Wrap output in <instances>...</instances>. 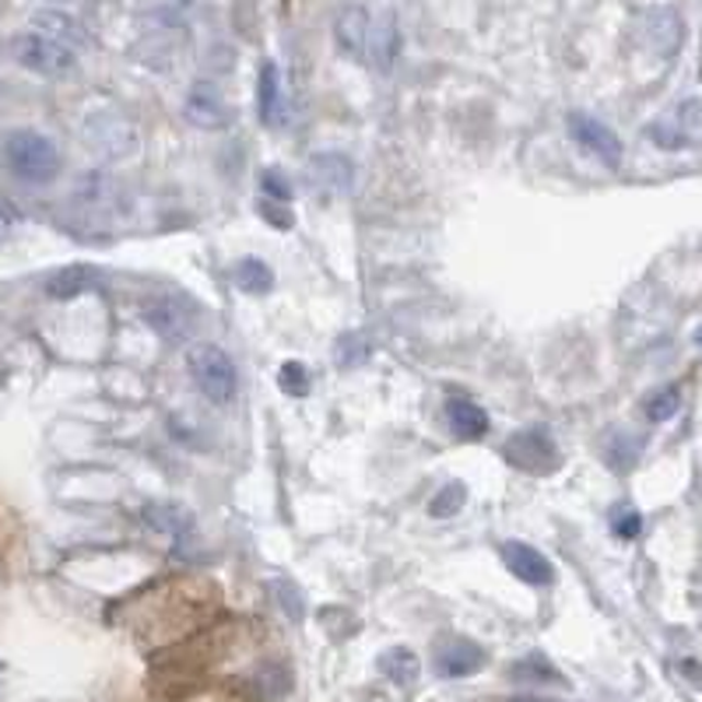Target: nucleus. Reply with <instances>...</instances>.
I'll list each match as a JSON object with an SVG mask.
<instances>
[{
  "label": "nucleus",
  "instance_id": "f257e3e1",
  "mask_svg": "<svg viewBox=\"0 0 702 702\" xmlns=\"http://www.w3.org/2000/svg\"><path fill=\"white\" fill-rule=\"evenodd\" d=\"M4 162L8 169L19 176L22 183H49L57 173H60V152L57 144L46 138V133H36V130H14L8 133L4 141Z\"/></svg>",
  "mask_w": 702,
  "mask_h": 702
},
{
  "label": "nucleus",
  "instance_id": "f03ea898",
  "mask_svg": "<svg viewBox=\"0 0 702 702\" xmlns=\"http://www.w3.org/2000/svg\"><path fill=\"white\" fill-rule=\"evenodd\" d=\"M187 370H190V379L197 383V390L208 400H214V405H229L239 390L236 362L211 341H200L187 351Z\"/></svg>",
  "mask_w": 702,
  "mask_h": 702
},
{
  "label": "nucleus",
  "instance_id": "7ed1b4c3",
  "mask_svg": "<svg viewBox=\"0 0 702 702\" xmlns=\"http://www.w3.org/2000/svg\"><path fill=\"white\" fill-rule=\"evenodd\" d=\"M8 54L14 63H22L25 71H36L43 78H63L74 71V49H67L63 43L43 36V32H22L8 43Z\"/></svg>",
  "mask_w": 702,
  "mask_h": 702
},
{
  "label": "nucleus",
  "instance_id": "20e7f679",
  "mask_svg": "<svg viewBox=\"0 0 702 702\" xmlns=\"http://www.w3.org/2000/svg\"><path fill=\"white\" fill-rule=\"evenodd\" d=\"M503 454L513 467H520L527 475H551L562 464L555 440H551V432L541 425H527L520 432H513L503 446Z\"/></svg>",
  "mask_w": 702,
  "mask_h": 702
},
{
  "label": "nucleus",
  "instance_id": "39448f33",
  "mask_svg": "<svg viewBox=\"0 0 702 702\" xmlns=\"http://www.w3.org/2000/svg\"><path fill=\"white\" fill-rule=\"evenodd\" d=\"M565 127H570V138L600 165H608V169L622 165V141H618V133L611 127H605L587 113H570L565 116Z\"/></svg>",
  "mask_w": 702,
  "mask_h": 702
},
{
  "label": "nucleus",
  "instance_id": "423d86ee",
  "mask_svg": "<svg viewBox=\"0 0 702 702\" xmlns=\"http://www.w3.org/2000/svg\"><path fill=\"white\" fill-rule=\"evenodd\" d=\"M499 555H503L506 570L516 580L530 583V587H548V583L555 580V570H551L548 555H541L538 548H530L524 541H506L503 548H499Z\"/></svg>",
  "mask_w": 702,
  "mask_h": 702
},
{
  "label": "nucleus",
  "instance_id": "0eeeda50",
  "mask_svg": "<svg viewBox=\"0 0 702 702\" xmlns=\"http://www.w3.org/2000/svg\"><path fill=\"white\" fill-rule=\"evenodd\" d=\"M484 667V650L471 640H449L436 654V671L443 678H467Z\"/></svg>",
  "mask_w": 702,
  "mask_h": 702
},
{
  "label": "nucleus",
  "instance_id": "6e6552de",
  "mask_svg": "<svg viewBox=\"0 0 702 702\" xmlns=\"http://www.w3.org/2000/svg\"><path fill=\"white\" fill-rule=\"evenodd\" d=\"M446 422H449V429H454V436L467 440V443L484 440V432H489V425H492L489 411H484L481 405H475V400H467V397L446 400Z\"/></svg>",
  "mask_w": 702,
  "mask_h": 702
},
{
  "label": "nucleus",
  "instance_id": "1a4fd4ad",
  "mask_svg": "<svg viewBox=\"0 0 702 702\" xmlns=\"http://www.w3.org/2000/svg\"><path fill=\"white\" fill-rule=\"evenodd\" d=\"M334 32H338V43L344 54L351 57H365V46H370V32H373V19L365 14L359 4H351L338 14L334 22Z\"/></svg>",
  "mask_w": 702,
  "mask_h": 702
},
{
  "label": "nucleus",
  "instance_id": "9d476101",
  "mask_svg": "<svg viewBox=\"0 0 702 702\" xmlns=\"http://www.w3.org/2000/svg\"><path fill=\"white\" fill-rule=\"evenodd\" d=\"M98 271L89 264H71V267H60L57 274L46 278V295L49 299H78L85 295L89 289H95Z\"/></svg>",
  "mask_w": 702,
  "mask_h": 702
},
{
  "label": "nucleus",
  "instance_id": "9b49d317",
  "mask_svg": "<svg viewBox=\"0 0 702 702\" xmlns=\"http://www.w3.org/2000/svg\"><path fill=\"white\" fill-rule=\"evenodd\" d=\"M32 28L43 32V36L63 43L67 49H81L85 46V28H81L71 14L63 11H39L36 19H32Z\"/></svg>",
  "mask_w": 702,
  "mask_h": 702
},
{
  "label": "nucleus",
  "instance_id": "f8f14e48",
  "mask_svg": "<svg viewBox=\"0 0 702 702\" xmlns=\"http://www.w3.org/2000/svg\"><path fill=\"white\" fill-rule=\"evenodd\" d=\"M257 113L267 127H278L281 120V81H278V67L274 60L260 63L257 74Z\"/></svg>",
  "mask_w": 702,
  "mask_h": 702
},
{
  "label": "nucleus",
  "instance_id": "ddd939ff",
  "mask_svg": "<svg viewBox=\"0 0 702 702\" xmlns=\"http://www.w3.org/2000/svg\"><path fill=\"white\" fill-rule=\"evenodd\" d=\"M376 667H379L383 678L394 681V685H400V689H408V685H414L418 675H422V664H418V657L411 654L408 646H390V650H383L379 660H376Z\"/></svg>",
  "mask_w": 702,
  "mask_h": 702
},
{
  "label": "nucleus",
  "instance_id": "4468645a",
  "mask_svg": "<svg viewBox=\"0 0 702 702\" xmlns=\"http://www.w3.org/2000/svg\"><path fill=\"white\" fill-rule=\"evenodd\" d=\"M187 116L197 127H222L225 124V106L219 92L211 85H194L190 98H187Z\"/></svg>",
  "mask_w": 702,
  "mask_h": 702
},
{
  "label": "nucleus",
  "instance_id": "2eb2a0df",
  "mask_svg": "<svg viewBox=\"0 0 702 702\" xmlns=\"http://www.w3.org/2000/svg\"><path fill=\"white\" fill-rule=\"evenodd\" d=\"M232 278H236V285L249 295H264L274 289V271L260 257H243L232 267Z\"/></svg>",
  "mask_w": 702,
  "mask_h": 702
},
{
  "label": "nucleus",
  "instance_id": "dca6fc26",
  "mask_svg": "<svg viewBox=\"0 0 702 702\" xmlns=\"http://www.w3.org/2000/svg\"><path fill=\"white\" fill-rule=\"evenodd\" d=\"M144 320L152 324L159 334H165V338H183V334L190 330V320H179L176 303H152V306H144Z\"/></svg>",
  "mask_w": 702,
  "mask_h": 702
},
{
  "label": "nucleus",
  "instance_id": "f3484780",
  "mask_svg": "<svg viewBox=\"0 0 702 702\" xmlns=\"http://www.w3.org/2000/svg\"><path fill=\"white\" fill-rule=\"evenodd\" d=\"M464 503H467V484L464 481H449V484H443L436 495H432L429 513L436 516V520H446V516H454L457 510H464Z\"/></svg>",
  "mask_w": 702,
  "mask_h": 702
},
{
  "label": "nucleus",
  "instance_id": "a211bd4d",
  "mask_svg": "<svg viewBox=\"0 0 702 702\" xmlns=\"http://www.w3.org/2000/svg\"><path fill=\"white\" fill-rule=\"evenodd\" d=\"M681 408V390L678 387H664V390H657L654 397L646 400V418L650 422H667V418H671L675 411Z\"/></svg>",
  "mask_w": 702,
  "mask_h": 702
},
{
  "label": "nucleus",
  "instance_id": "6ab92c4d",
  "mask_svg": "<svg viewBox=\"0 0 702 702\" xmlns=\"http://www.w3.org/2000/svg\"><path fill=\"white\" fill-rule=\"evenodd\" d=\"M278 387L289 397H306L309 394V370L303 362H285L278 370Z\"/></svg>",
  "mask_w": 702,
  "mask_h": 702
},
{
  "label": "nucleus",
  "instance_id": "aec40b11",
  "mask_svg": "<svg viewBox=\"0 0 702 702\" xmlns=\"http://www.w3.org/2000/svg\"><path fill=\"white\" fill-rule=\"evenodd\" d=\"M370 344H365L362 334H344V338L338 341V351H334V359H338V365H344V370H351V365H362L365 359H370Z\"/></svg>",
  "mask_w": 702,
  "mask_h": 702
},
{
  "label": "nucleus",
  "instance_id": "412c9836",
  "mask_svg": "<svg viewBox=\"0 0 702 702\" xmlns=\"http://www.w3.org/2000/svg\"><path fill=\"white\" fill-rule=\"evenodd\" d=\"M611 530L618 534L622 541H636L640 530H643V516L632 510V506H615L611 513Z\"/></svg>",
  "mask_w": 702,
  "mask_h": 702
},
{
  "label": "nucleus",
  "instance_id": "4be33fe9",
  "mask_svg": "<svg viewBox=\"0 0 702 702\" xmlns=\"http://www.w3.org/2000/svg\"><path fill=\"white\" fill-rule=\"evenodd\" d=\"M257 211H260V219H267V222H271V225H278V229H292V225H295V214L289 211V204H281V200L260 197V204H257Z\"/></svg>",
  "mask_w": 702,
  "mask_h": 702
},
{
  "label": "nucleus",
  "instance_id": "5701e85b",
  "mask_svg": "<svg viewBox=\"0 0 702 702\" xmlns=\"http://www.w3.org/2000/svg\"><path fill=\"white\" fill-rule=\"evenodd\" d=\"M260 190L264 197H271V200H281V204H289V197H292V183L281 176L278 169H264L260 173Z\"/></svg>",
  "mask_w": 702,
  "mask_h": 702
},
{
  "label": "nucleus",
  "instance_id": "b1692460",
  "mask_svg": "<svg viewBox=\"0 0 702 702\" xmlns=\"http://www.w3.org/2000/svg\"><path fill=\"white\" fill-rule=\"evenodd\" d=\"M274 590L281 594L278 600H281V608H285L289 615H292V622H303V615H306V608H303V597H299V590L292 587V583H274Z\"/></svg>",
  "mask_w": 702,
  "mask_h": 702
},
{
  "label": "nucleus",
  "instance_id": "393cba45",
  "mask_svg": "<svg viewBox=\"0 0 702 702\" xmlns=\"http://www.w3.org/2000/svg\"><path fill=\"white\" fill-rule=\"evenodd\" d=\"M695 344H702V327H699V334H695Z\"/></svg>",
  "mask_w": 702,
  "mask_h": 702
}]
</instances>
